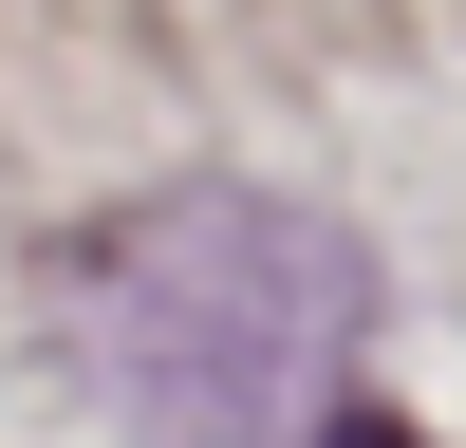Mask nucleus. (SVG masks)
I'll return each instance as SVG.
<instances>
[{"mask_svg": "<svg viewBox=\"0 0 466 448\" xmlns=\"http://www.w3.org/2000/svg\"><path fill=\"white\" fill-rule=\"evenodd\" d=\"M318 448H410V430H373V411H336V430H318Z\"/></svg>", "mask_w": 466, "mask_h": 448, "instance_id": "obj_2", "label": "nucleus"}, {"mask_svg": "<svg viewBox=\"0 0 466 448\" xmlns=\"http://www.w3.org/2000/svg\"><path fill=\"white\" fill-rule=\"evenodd\" d=\"M355 336H373L355 224L280 187H168L75 261V373L149 448H318Z\"/></svg>", "mask_w": 466, "mask_h": 448, "instance_id": "obj_1", "label": "nucleus"}]
</instances>
